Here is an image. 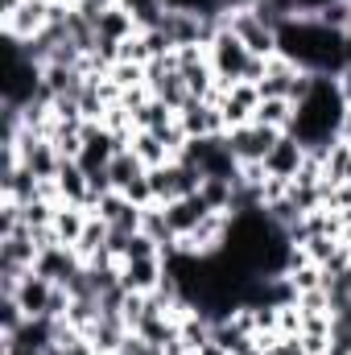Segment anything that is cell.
I'll return each instance as SVG.
<instances>
[{
    "label": "cell",
    "instance_id": "obj_24",
    "mask_svg": "<svg viewBox=\"0 0 351 355\" xmlns=\"http://www.w3.org/2000/svg\"><path fill=\"white\" fill-rule=\"evenodd\" d=\"M108 79H112L120 91L145 87V67H141V62H116V67L108 71Z\"/></svg>",
    "mask_w": 351,
    "mask_h": 355
},
{
    "label": "cell",
    "instance_id": "obj_29",
    "mask_svg": "<svg viewBox=\"0 0 351 355\" xmlns=\"http://www.w3.org/2000/svg\"><path fill=\"white\" fill-rule=\"evenodd\" d=\"M21 0H0V12H8V8H17Z\"/></svg>",
    "mask_w": 351,
    "mask_h": 355
},
{
    "label": "cell",
    "instance_id": "obj_21",
    "mask_svg": "<svg viewBox=\"0 0 351 355\" xmlns=\"http://www.w3.org/2000/svg\"><path fill=\"white\" fill-rule=\"evenodd\" d=\"M314 21L327 25V29L339 33V37H351V0H327V4L314 12Z\"/></svg>",
    "mask_w": 351,
    "mask_h": 355
},
{
    "label": "cell",
    "instance_id": "obj_20",
    "mask_svg": "<svg viewBox=\"0 0 351 355\" xmlns=\"http://www.w3.org/2000/svg\"><path fill=\"white\" fill-rule=\"evenodd\" d=\"M108 236H112V227H108L99 215H91L87 227H83V236H79V244H75V252H79L83 261H95L99 252H108Z\"/></svg>",
    "mask_w": 351,
    "mask_h": 355
},
{
    "label": "cell",
    "instance_id": "obj_9",
    "mask_svg": "<svg viewBox=\"0 0 351 355\" xmlns=\"http://www.w3.org/2000/svg\"><path fill=\"white\" fill-rule=\"evenodd\" d=\"M306 157H310V149H306L293 132H281V137H277V145H273V149H268V157H264V174L281 178V182H293V178L302 174Z\"/></svg>",
    "mask_w": 351,
    "mask_h": 355
},
{
    "label": "cell",
    "instance_id": "obj_23",
    "mask_svg": "<svg viewBox=\"0 0 351 355\" xmlns=\"http://www.w3.org/2000/svg\"><path fill=\"white\" fill-rule=\"evenodd\" d=\"M25 318H29V314L21 310V302H17L12 293H0V339H12Z\"/></svg>",
    "mask_w": 351,
    "mask_h": 355
},
{
    "label": "cell",
    "instance_id": "obj_19",
    "mask_svg": "<svg viewBox=\"0 0 351 355\" xmlns=\"http://www.w3.org/2000/svg\"><path fill=\"white\" fill-rule=\"evenodd\" d=\"M293 99H261V107H257V124L264 128H277V132H289V124H293Z\"/></svg>",
    "mask_w": 351,
    "mask_h": 355
},
{
    "label": "cell",
    "instance_id": "obj_3",
    "mask_svg": "<svg viewBox=\"0 0 351 355\" xmlns=\"http://www.w3.org/2000/svg\"><path fill=\"white\" fill-rule=\"evenodd\" d=\"M207 58H211V71H215L219 87L248 83V71H252V62H257V54H252L228 25H223V29L215 33V42L207 46Z\"/></svg>",
    "mask_w": 351,
    "mask_h": 355
},
{
    "label": "cell",
    "instance_id": "obj_6",
    "mask_svg": "<svg viewBox=\"0 0 351 355\" xmlns=\"http://www.w3.org/2000/svg\"><path fill=\"white\" fill-rule=\"evenodd\" d=\"M277 128H264V124H240V128H228L223 132V141H228V149L236 153V162L240 166H264V157H268V149L277 145Z\"/></svg>",
    "mask_w": 351,
    "mask_h": 355
},
{
    "label": "cell",
    "instance_id": "obj_16",
    "mask_svg": "<svg viewBox=\"0 0 351 355\" xmlns=\"http://www.w3.org/2000/svg\"><path fill=\"white\" fill-rule=\"evenodd\" d=\"M87 219H91V211L87 207H71V202H58V211H54V236L62 240V244H79V236H83V227H87Z\"/></svg>",
    "mask_w": 351,
    "mask_h": 355
},
{
    "label": "cell",
    "instance_id": "obj_2",
    "mask_svg": "<svg viewBox=\"0 0 351 355\" xmlns=\"http://www.w3.org/2000/svg\"><path fill=\"white\" fill-rule=\"evenodd\" d=\"M343 116H348V103H343V95L335 87V75H314L306 99H298V107H293L289 132L310 153H323L335 141H343Z\"/></svg>",
    "mask_w": 351,
    "mask_h": 355
},
{
    "label": "cell",
    "instance_id": "obj_18",
    "mask_svg": "<svg viewBox=\"0 0 351 355\" xmlns=\"http://www.w3.org/2000/svg\"><path fill=\"white\" fill-rule=\"evenodd\" d=\"M108 174H112V186H116V190L124 194V190H128V186H132L137 178H145L149 170H145V162H141V157H137L132 149H120V153L112 157V166H108Z\"/></svg>",
    "mask_w": 351,
    "mask_h": 355
},
{
    "label": "cell",
    "instance_id": "obj_22",
    "mask_svg": "<svg viewBox=\"0 0 351 355\" xmlns=\"http://www.w3.org/2000/svg\"><path fill=\"white\" fill-rule=\"evenodd\" d=\"M120 4L132 12L137 29H157V25H162V17L170 12V8H166V0H120Z\"/></svg>",
    "mask_w": 351,
    "mask_h": 355
},
{
    "label": "cell",
    "instance_id": "obj_8",
    "mask_svg": "<svg viewBox=\"0 0 351 355\" xmlns=\"http://www.w3.org/2000/svg\"><path fill=\"white\" fill-rule=\"evenodd\" d=\"M215 103L228 120V128H240V124H252L257 107H261V87L257 83H232V87L215 91Z\"/></svg>",
    "mask_w": 351,
    "mask_h": 355
},
{
    "label": "cell",
    "instance_id": "obj_10",
    "mask_svg": "<svg viewBox=\"0 0 351 355\" xmlns=\"http://www.w3.org/2000/svg\"><path fill=\"white\" fill-rule=\"evenodd\" d=\"M178 120H182L186 137H223L228 132V120H223V112H219L215 99H190L178 112Z\"/></svg>",
    "mask_w": 351,
    "mask_h": 355
},
{
    "label": "cell",
    "instance_id": "obj_12",
    "mask_svg": "<svg viewBox=\"0 0 351 355\" xmlns=\"http://www.w3.org/2000/svg\"><path fill=\"white\" fill-rule=\"evenodd\" d=\"M12 297L21 302V310L29 318H50V302H54V281L42 272H25L21 285L12 289Z\"/></svg>",
    "mask_w": 351,
    "mask_h": 355
},
{
    "label": "cell",
    "instance_id": "obj_26",
    "mask_svg": "<svg viewBox=\"0 0 351 355\" xmlns=\"http://www.w3.org/2000/svg\"><path fill=\"white\" fill-rule=\"evenodd\" d=\"M327 0H298V12H306V17H314L318 8H323Z\"/></svg>",
    "mask_w": 351,
    "mask_h": 355
},
{
    "label": "cell",
    "instance_id": "obj_14",
    "mask_svg": "<svg viewBox=\"0 0 351 355\" xmlns=\"http://www.w3.org/2000/svg\"><path fill=\"white\" fill-rule=\"evenodd\" d=\"M54 186H58V202H71V207H87V211H91V182H87L83 166H79L75 157H67V162L58 166V178H54Z\"/></svg>",
    "mask_w": 351,
    "mask_h": 355
},
{
    "label": "cell",
    "instance_id": "obj_1",
    "mask_svg": "<svg viewBox=\"0 0 351 355\" xmlns=\"http://www.w3.org/2000/svg\"><path fill=\"white\" fill-rule=\"evenodd\" d=\"M277 42H281V54L293 62V67H302V71H310V75H339L343 67H348V37H339V33H331L327 25H318L314 17H293V21H285L281 29H277Z\"/></svg>",
    "mask_w": 351,
    "mask_h": 355
},
{
    "label": "cell",
    "instance_id": "obj_17",
    "mask_svg": "<svg viewBox=\"0 0 351 355\" xmlns=\"http://www.w3.org/2000/svg\"><path fill=\"white\" fill-rule=\"evenodd\" d=\"M95 33H99V37H108V42H120V46H124V42H128L132 33H141V29H137L132 12H128L124 4H116V8H108V12L95 21Z\"/></svg>",
    "mask_w": 351,
    "mask_h": 355
},
{
    "label": "cell",
    "instance_id": "obj_13",
    "mask_svg": "<svg viewBox=\"0 0 351 355\" xmlns=\"http://www.w3.org/2000/svg\"><path fill=\"white\" fill-rule=\"evenodd\" d=\"M166 207V219H170V232H174L178 240H186L207 215H211V207H207V198L203 194H186V198H174V202H162Z\"/></svg>",
    "mask_w": 351,
    "mask_h": 355
},
{
    "label": "cell",
    "instance_id": "obj_5",
    "mask_svg": "<svg viewBox=\"0 0 351 355\" xmlns=\"http://www.w3.org/2000/svg\"><path fill=\"white\" fill-rule=\"evenodd\" d=\"M223 25L257 54V58H277L281 54V42H277V25H268L257 8H244V12H232L223 17Z\"/></svg>",
    "mask_w": 351,
    "mask_h": 355
},
{
    "label": "cell",
    "instance_id": "obj_27",
    "mask_svg": "<svg viewBox=\"0 0 351 355\" xmlns=\"http://www.w3.org/2000/svg\"><path fill=\"white\" fill-rule=\"evenodd\" d=\"M343 141H351V107H348V116H343Z\"/></svg>",
    "mask_w": 351,
    "mask_h": 355
},
{
    "label": "cell",
    "instance_id": "obj_11",
    "mask_svg": "<svg viewBox=\"0 0 351 355\" xmlns=\"http://www.w3.org/2000/svg\"><path fill=\"white\" fill-rule=\"evenodd\" d=\"M166 281V261L145 257V261H120V285L128 293H157Z\"/></svg>",
    "mask_w": 351,
    "mask_h": 355
},
{
    "label": "cell",
    "instance_id": "obj_7",
    "mask_svg": "<svg viewBox=\"0 0 351 355\" xmlns=\"http://www.w3.org/2000/svg\"><path fill=\"white\" fill-rule=\"evenodd\" d=\"M149 182H153V198L157 202H174V198H186V194H198L203 186V174L186 162H166L157 170H149Z\"/></svg>",
    "mask_w": 351,
    "mask_h": 355
},
{
    "label": "cell",
    "instance_id": "obj_15",
    "mask_svg": "<svg viewBox=\"0 0 351 355\" xmlns=\"http://www.w3.org/2000/svg\"><path fill=\"white\" fill-rule=\"evenodd\" d=\"M141 162H145V170H157V166H166V162H174V149L157 137V132H149V128H137L132 132V145H128Z\"/></svg>",
    "mask_w": 351,
    "mask_h": 355
},
{
    "label": "cell",
    "instance_id": "obj_25",
    "mask_svg": "<svg viewBox=\"0 0 351 355\" xmlns=\"http://www.w3.org/2000/svg\"><path fill=\"white\" fill-rule=\"evenodd\" d=\"M335 87H339V95H343V103L351 107V62L339 71V75H335Z\"/></svg>",
    "mask_w": 351,
    "mask_h": 355
},
{
    "label": "cell",
    "instance_id": "obj_4",
    "mask_svg": "<svg viewBox=\"0 0 351 355\" xmlns=\"http://www.w3.org/2000/svg\"><path fill=\"white\" fill-rule=\"evenodd\" d=\"M50 21H54V4H50V0H21L17 8L0 12V29H4V37H8V42H21V46L33 42L37 33H46Z\"/></svg>",
    "mask_w": 351,
    "mask_h": 355
},
{
    "label": "cell",
    "instance_id": "obj_28",
    "mask_svg": "<svg viewBox=\"0 0 351 355\" xmlns=\"http://www.w3.org/2000/svg\"><path fill=\"white\" fill-rule=\"evenodd\" d=\"M50 4H58V8H75L79 0H50Z\"/></svg>",
    "mask_w": 351,
    "mask_h": 355
}]
</instances>
